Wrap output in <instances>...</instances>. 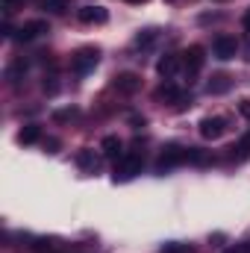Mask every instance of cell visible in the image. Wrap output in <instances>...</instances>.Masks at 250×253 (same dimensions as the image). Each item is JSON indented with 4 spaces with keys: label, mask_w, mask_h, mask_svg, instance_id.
<instances>
[{
    "label": "cell",
    "mask_w": 250,
    "mask_h": 253,
    "mask_svg": "<svg viewBox=\"0 0 250 253\" xmlns=\"http://www.w3.org/2000/svg\"><path fill=\"white\" fill-rule=\"evenodd\" d=\"M141 165H144V153L126 150L124 156L115 162V183H126V180H132L135 174H141Z\"/></svg>",
    "instance_id": "cell-1"
},
{
    "label": "cell",
    "mask_w": 250,
    "mask_h": 253,
    "mask_svg": "<svg viewBox=\"0 0 250 253\" xmlns=\"http://www.w3.org/2000/svg\"><path fill=\"white\" fill-rule=\"evenodd\" d=\"M191 159V147H180V144H168L162 153H159V159H156V174H165V171H171L174 165H183Z\"/></svg>",
    "instance_id": "cell-2"
},
{
    "label": "cell",
    "mask_w": 250,
    "mask_h": 253,
    "mask_svg": "<svg viewBox=\"0 0 250 253\" xmlns=\"http://www.w3.org/2000/svg\"><path fill=\"white\" fill-rule=\"evenodd\" d=\"M97 59H100V50L97 47H80L71 56V68H74V74H88L97 65Z\"/></svg>",
    "instance_id": "cell-3"
},
{
    "label": "cell",
    "mask_w": 250,
    "mask_h": 253,
    "mask_svg": "<svg viewBox=\"0 0 250 253\" xmlns=\"http://www.w3.org/2000/svg\"><path fill=\"white\" fill-rule=\"evenodd\" d=\"M212 50H215V56L218 59H236V53H239V42H236V36H230V33H221V36H215V42H212Z\"/></svg>",
    "instance_id": "cell-4"
},
{
    "label": "cell",
    "mask_w": 250,
    "mask_h": 253,
    "mask_svg": "<svg viewBox=\"0 0 250 253\" xmlns=\"http://www.w3.org/2000/svg\"><path fill=\"white\" fill-rule=\"evenodd\" d=\"M112 88H115L118 94H135V91L141 88V77L132 74V71H124V74H118V77L112 80Z\"/></svg>",
    "instance_id": "cell-5"
},
{
    "label": "cell",
    "mask_w": 250,
    "mask_h": 253,
    "mask_svg": "<svg viewBox=\"0 0 250 253\" xmlns=\"http://www.w3.org/2000/svg\"><path fill=\"white\" fill-rule=\"evenodd\" d=\"M44 33H50L47 21H27L24 27L15 30V39H18V42H33V39H39V36H44Z\"/></svg>",
    "instance_id": "cell-6"
},
{
    "label": "cell",
    "mask_w": 250,
    "mask_h": 253,
    "mask_svg": "<svg viewBox=\"0 0 250 253\" xmlns=\"http://www.w3.org/2000/svg\"><path fill=\"white\" fill-rule=\"evenodd\" d=\"M203 62H206V50H203L200 44H191L186 53H183V65H186V74H188V77H194V74L203 68Z\"/></svg>",
    "instance_id": "cell-7"
},
{
    "label": "cell",
    "mask_w": 250,
    "mask_h": 253,
    "mask_svg": "<svg viewBox=\"0 0 250 253\" xmlns=\"http://www.w3.org/2000/svg\"><path fill=\"white\" fill-rule=\"evenodd\" d=\"M227 132V118H221V115H215V118H203L200 121V135L203 138H221Z\"/></svg>",
    "instance_id": "cell-8"
},
{
    "label": "cell",
    "mask_w": 250,
    "mask_h": 253,
    "mask_svg": "<svg viewBox=\"0 0 250 253\" xmlns=\"http://www.w3.org/2000/svg\"><path fill=\"white\" fill-rule=\"evenodd\" d=\"M77 18H80L83 24H106V21H109V12H106L103 6H83V9L77 12Z\"/></svg>",
    "instance_id": "cell-9"
},
{
    "label": "cell",
    "mask_w": 250,
    "mask_h": 253,
    "mask_svg": "<svg viewBox=\"0 0 250 253\" xmlns=\"http://www.w3.org/2000/svg\"><path fill=\"white\" fill-rule=\"evenodd\" d=\"M180 56L177 53H165L159 62H156V71H159V77L162 80H171V77H177V71H180Z\"/></svg>",
    "instance_id": "cell-10"
},
{
    "label": "cell",
    "mask_w": 250,
    "mask_h": 253,
    "mask_svg": "<svg viewBox=\"0 0 250 253\" xmlns=\"http://www.w3.org/2000/svg\"><path fill=\"white\" fill-rule=\"evenodd\" d=\"M100 150H103V156H109V159H121V156H124V141H121L118 135H106V138L100 141Z\"/></svg>",
    "instance_id": "cell-11"
},
{
    "label": "cell",
    "mask_w": 250,
    "mask_h": 253,
    "mask_svg": "<svg viewBox=\"0 0 250 253\" xmlns=\"http://www.w3.org/2000/svg\"><path fill=\"white\" fill-rule=\"evenodd\" d=\"M230 85H233V80H230L227 74H215V77L209 80L206 91H209V94H224V91H230Z\"/></svg>",
    "instance_id": "cell-12"
},
{
    "label": "cell",
    "mask_w": 250,
    "mask_h": 253,
    "mask_svg": "<svg viewBox=\"0 0 250 253\" xmlns=\"http://www.w3.org/2000/svg\"><path fill=\"white\" fill-rule=\"evenodd\" d=\"M77 165H80L83 171H91V174H94V171L100 168V159L94 156V150H80V153H77Z\"/></svg>",
    "instance_id": "cell-13"
},
{
    "label": "cell",
    "mask_w": 250,
    "mask_h": 253,
    "mask_svg": "<svg viewBox=\"0 0 250 253\" xmlns=\"http://www.w3.org/2000/svg\"><path fill=\"white\" fill-rule=\"evenodd\" d=\"M39 138H42V126L39 124H27L18 132V141H21V144H36Z\"/></svg>",
    "instance_id": "cell-14"
},
{
    "label": "cell",
    "mask_w": 250,
    "mask_h": 253,
    "mask_svg": "<svg viewBox=\"0 0 250 253\" xmlns=\"http://www.w3.org/2000/svg\"><path fill=\"white\" fill-rule=\"evenodd\" d=\"M39 6L50 15H62V12L71 9V0H39Z\"/></svg>",
    "instance_id": "cell-15"
},
{
    "label": "cell",
    "mask_w": 250,
    "mask_h": 253,
    "mask_svg": "<svg viewBox=\"0 0 250 253\" xmlns=\"http://www.w3.org/2000/svg\"><path fill=\"white\" fill-rule=\"evenodd\" d=\"M24 74H27V62H24V59H15V62L6 68V80H9V83H18Z\"/></svg>",
    "instance_id": "cell-16"
},
{
    "label": "cell",
    "mask_w": 250,
    "mask_h": 253,
    "mask_svg": "<svg viewBox=\"0 0 250 253\" xmlns=\"http://www.w3.org/2000/svg\"><path fill=\"white\" fill-rule=\"evenodd\" d=\"M156 39H159V30H153V27H150V30H141V33L135 36V47H150Z\"/></svg>",
    "instance_id": "cell-17"
},
{
    "label": "cell",
    "mask_w": 250,
    "mask_h": 253,
    "mask_svg": "<svg viewBox=\"0 0 250 253\" xmlns=\"http://www.w3.org/2000/svg\"><path fill=\"white\" fill-rule=\"evenodd\" d=\"M156 97H159V100H186V94H180L171 83H165V85L156 91Z\"/></svg>",
    "instance_id": "cell-18"
},
{
    "label": "cell",
    "mask_w": 250,
    "mask_h": 253,
    "mask_svg": "<svg viewBox=\"0 0 250 253\" xmlns=\"http://www.w3.org/2000/svg\"><path fill=\"white\" fill-rule=\"evenodd\" d=\"M233 156H236V159H248V156H250V132H245V135H242V141L233 147Z\"/></svg>",
    "instance_id": "cell-19"
},
{
    "label": "cell",
    "mask_w": 250,
    "mask_h": 253,
    "mask_svg": "<svg viewBox=\"0 0 250 253\" xmlns=\"http://www.w3.org/2000/svg\"><path fill=\"white\" fill-rule=\"evenodd\" d=\"M159 253H191V248L183 245V242H168V245L159 248Z\"/></svg>",
    "instance_id": "cell-20"
},
{
    "label": "cell",
    "mask_w": 250,
    "mask_h": 253,
    "mask_svg": "<svg viewBox=\"0 0 250 253\" xmlns=\"http://www.w3.org/2000/svg\"><path fill=\"white\" fill-rule=\"evenodd\" d=\"M74 115H77V109H59V112H53V121L62 124V121H71Z\"/></svg>",
    "instance_id": "cell-21"
},
{
    "label": "cell",
    "mask_w": 250,
    "mask_h": 253,
    "mask_svg": "<svg viewBox=\"0 0 250 253\" xmlns=\"http://www.w3.org/2000/svg\"><path fill=\"white\" fill-rule=\"evenodd\" d=\"M18 6H24V0H0V9L9 15V12H15Z\"/></svg>",
    "instance_id": "cell-22"
},
{
    "label": "cell",
    "mask_w": 250,
    "mask_h": 253,
    "mask_svg": "<svg viewBox=\"0 0 250 253\" xmlns=\"http://www.w3.org/2000/svg\"><path fill=\"white\" fill-rule=\"evenodd\" d=\"M56 88H59L56 77H47V80H44V91H47V94H56Z\"/></svg>",
    "instance_id": "cell-23"
},
{
    "label": "cell",
    "mask_w": 250,
    "mask_h": 253,
    "mask_svg": "<svg viewBox=\"0 0 250 253\" xmlns=\"http://www.w3.org/2000/svg\"><path fill=\"white\" fill-rule=\"evenodd\" d=\"M224 253H248V248L245 245H233V248H227Z\"/></svg>",
    "instance_id": "cell-24"
},
{
    "label": "cell",
    "mask_w": 250,
    "mask_h": 253,
    "mask_svg": "<svg viewBox=\"0 0 250 253\" xmlns=\"http://www.w3.org/2000/svg\"><path fill=\"white\" fill-rule=\"evenodd\" d=\"M242 115H245V118H250V100H245V103H242Z\"/></svg>",
    "instance_id": "cell-25"
},
{
    "label": "cell",
    "mask_w": 250,
    "mask_h": 253,
    "mask_svg": "<svg viewBox=\"0 0 250 253\" xmlns=\"http://www.w3.org/2000/svg\"><path fill=\"white\" fill-rule=\"evenodd\" d=\"M242 21H245V27L250 30V6H248V12H245V18H242Z\"/></svg>",
    "instance_id": "cell-26"
},
{
    "label": "cell",
    "mask_w": 250,
    "mask_h": 253,
    "mask_svg": "<svg viewBox=\"0 0 250 253\" xmlns=\"http://www.w3.org/2000/svg\"><path fill=\"white\" fill-rule=\"evenodd\" d=\"M126 3H144V0H126Z\"/></svg>",
    "instance_id": "cell-27"
}]
</instances>
